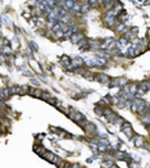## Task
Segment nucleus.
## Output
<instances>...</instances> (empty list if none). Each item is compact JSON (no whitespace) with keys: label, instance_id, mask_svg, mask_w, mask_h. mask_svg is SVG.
Listing matches in <instances>:
<instances>
[{"label":"nucleus","instance_id":"3","mask_svg":"<svg viewBox=\"0 0 150 168\" xmlns=\"http://www.w3.org/2000/svg\"><path fill=\"white\" fill-rule=\"evenodd\" d=\"M96 80L100 81V82H103V84H108L109 81H110L107 75H99V77H96Z\"/></svg>","mask_w":150,"mask_h":168},{"label":"nucleus","instance_id":"1","mask_svg":"<svg viewBox=\"0 0 150 168\" xmlns=\"http://www.w3.org/2000/svg\"><path fill=\"white\" fill-rule=\"evenodd\" d=\"M42 157H44L46 160H49L50 163H54V164H57L58 160H59V158H58L57 155H54L53 153H48V151H45V154H44Z\"/></svg>","mask_w":150,"mask_h":168},{"label":"nucleus","instance_id":"2","mask_svg":"<svg viewBox=\"0 0 150 168\" xmlns=\"http://www.w3.org/2000/svg\"><path fill=\"white\" fill-rule=\"evenodd\" d=\"M122 131H123L127 136H132V128H131V126L128 123H125L122 126Z\"/></svg>","mask_w":150,"mask_h":168},{"label":"nucleus","instance_id":"5","mask_svg":"<svg viewBox=\"0 0 150 168\" xmlns=\"http://www.w3.org/2000/svg\"><path fill=\"white\" fill-rule=\"evenodd\" d=\"M135 144L137 145V146H140V145L142 144V139L140 137V136H137V137H135Z\"/></svg>","mask_w":150,"mask_h":168},{"label":"nucleus","instance_id":"4","mask_svg":"<svg viewBox=\"0 0 150 168\" xmlns=\"http://www.w3.org/2000/svg\"><path fill=\"white\" fill-rule=\"evenodd\" d=\"M71 39H72V41H73V42H80V40L83 39V35H81V34H75V35L71 36Z\"/></svg>","mask_w":150,"mask_h":168},{"label":"nucleus","instance_id":"6","mask_svg":"<svg viewBox=\"0 0 150 168\" xmlns=\"http://www.w3.org/2000/svg\"><path fill=\"white\" fill-rule=\"evenodd\" d=\"M4 98H5V96H4V95H3V92L1 91H0V100H3V99Z\"/></svg>","mask_w":150,"mask_h":168}]
</instances>
